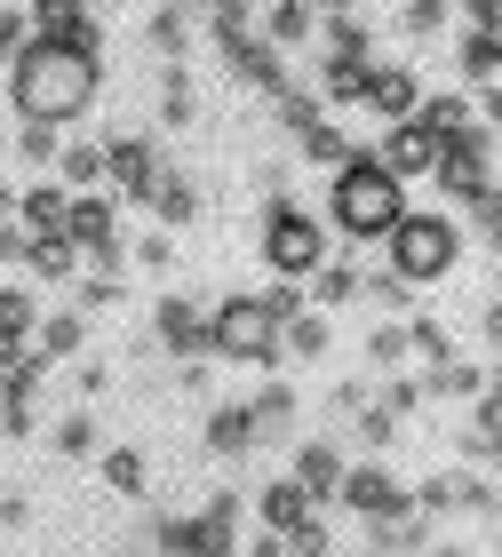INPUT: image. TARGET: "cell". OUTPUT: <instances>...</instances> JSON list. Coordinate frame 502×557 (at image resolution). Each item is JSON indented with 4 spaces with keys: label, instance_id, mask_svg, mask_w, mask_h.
<instances>
[{
    "label": "cell",
    "instance_id": "3957f363",
    "mask_svg": "<svg viewBox=\"0 0 502 557\" xmlns=\"http://www.w3.org/2000/svg\"><path fill=\"white\" fill-rule=\"evenodd\" d=\"M383 271L399 278V287H431V278H446V271H455V256H463V232H455V223H446V215H415L407 208V223H399V232L383 239Z\"/></svg>",
    "mask_w": 502,
    "mask_h": 557
},
{
    "label": "cell",
    "instance_id": "ab89813d",
    "mask_svg": "<svg viewBox=\"0 0 502 557\" xmlns=\"http://www.w3.org/2000/svg\"><path fill=\"white\" fill-rule=\"evenodd\" d=\"M88 446H96V414L72 407V414L57 422V454H88Z\"/></svg>",
    "mask_w": 502,
    "mask_h": 557
},
{
    "label": "cell",
    "instance_id": "44dd1931",
    "mask_svg": "<svg viewBox=\"0 0 502 557\" xmlns=\"http://www.w3.org/2000/svg\"><path fill=\"white\" fill-rule=\"evenodd\" d=\"M328 335H335V319H328V311L287 319V326H280V359H319V350H328Z\"/></svg>",
    "mask_w": 502,
    "mask_h": 557
},
{
    "label": "cell",
    "instance_id": "d590c367",
    "mask_svg": "<svg viewBox=\"0 0 502 557\" xmlns=\"http://www.w3.org/2000/svg\"><path fill=\"white\" fill-rule=\"evenodd\" d=\"M33 48V9H0V64H16Z\"/></svg>",
    "mask_w": 502,
    "mask_h": 557
},
{
    "label": "cell",
    "instance_id": "1f68e13d",
    "mask_svg": "<svg viewBox=\"0 0 502 557\" xmlns=\"http://www.w3.org/2000/svg\"><path fill=\"white\" fill-rule=\"evenodd\" d=\"M9 144H16V160H33V168H57V151H64V136L57 128H33V120H16Z\"/></svg>",
    "mask_w": 502,
    "mask_h": 557
},
{
    "label": "cell",
    "instance_id": "484cf974",
    "mask_svg": "<svg viewBox=\"0 0 502 557\" xmlns=\"http://www.w3.org/2000/svg\"><path fill=\"white\" fill-rule=\"evenodd\" d=\"M144 40H152V57H184V40H192V9H152L144 16Z\"/></svg>",
    "mask_w": 502,
    "mask_h": 557
},
{
    "label": "cell",
    "instance_id": "f546056e",
    "mask_svg": "<svg viewBox=\"0 0 502 557\" xmlns=\"http://www.w3.org/2000/svg\"><path fill=\"white\" fill-rule=\"evenodd\" d=\"M295 144H304V160H319V168H343V160H351V144H343V128H335L328 112H319V120H311V128L295 136Z\"/></svg>",
    "mask_w": 502,
    "mask_h": 557
},
{
    "label": "cell",
    "instance_id": "ee69618b",
    "mask_svg": "<svg viewBox=\"0 0 502 557\" xmlns=\"http://www.w3.org/2000/svg\"><path fill=\"white\" fill-rule=\"evenodd\" d=\"M391 430H399V422H391V414L367 398V414H359V438H367V446H391Z\"/></svg>",
    "mask_w": 502,
    "mask_h": 557
},
{
    "label": "cell",
    "instance_id": "d6986e66",
    "mask_svg": "<svg viewBox=\"0 0 502 557\" xmlns=\"http://www.w3.org/2000/svg\"><path fill=\"white\" fill-rule=\"evenodd\" d=\"M367 88H375V57L367 64H335L328 57V72H319V104H367Z\"/></svg>",
    "mask_w": 502,
    "mask_h": 557
},
{
    "label": "cell",
    "instance_id": "681fc988",
    "mask_svg": "<svg viewBox=\"0 0 502 557\" xmlns=\"http://www.w3.org/2000/svg\"><path fill=\"white\" fill-rule=\"evenodd\" d=\"M479 104H487V120H494V128H502V81H494V88H479Z\"/></svg>",
    "mask_w": 502,
    "mask_h": 557
},
{
    "label": "cell",
    "instance_id": "f6af8a7d",
    "mask_svg": "<svg viewBox=\"0 0 502 557\" xmlns=\"http://www.w3.org/2000/svg\"><path fill=\"white\" fill-rule=\"evenodd\" d=\"M136 263H144V271H168V263H175V247L152 232V239H136Z\"/></svg>",
    "mask_w": 502,
    "mask_h": 557
},
{
    "label": "cell",
    "instance_id": "83f0119b",
    "mask_svg": "<svg viewBox=\"0 0 502 557\" xmlns=\"http://www.w3.org/2000/svg\"><path fill=\"white\" fill-rule=\"evenodd\" d=\"M192 112H199V104H192V72L168 64V72H160V120H168V128H192Z\"/></svg>",
    "mask_w": 502,
    "mask_h": 557
},
{
    "label": "cell",
    "instance_id": "f5cc1de1",
    "mask_svg": "<svg viewBox=\"0 0 502 557\" xmlns=\"http://www.w3.org/2000/svg\"><path fill=\"white\" fill-rule=\"evenodd\" d=\"M431 557H463V549H431Z\"/></svg>",
    "mask_w": 502,
    "mask_h": 557
},
{
    "label": "cell",
    "instance_id": "b9f144b4",
    "mask_svg": "<svg viewBox=\"0 0 502 557\" xmlns=\"http://www.w3.org/2000/svg\"><path fill=\"white\" fill-rule=\"evenodd\" d=\"M375 407H383L391 422H407V414L423 407V383H383V398H375Z\"/></svg>",
    "mask_w": 502,
    "mask_h": 557
},
{
    "label": "cell",
    "instance_id": "8fae6325",
    "mask_svg": "<svg viewBox=\"0 0 502 557\" xmlns=\"http://www.w3.org/2000/svg\"><path fill=\"white\" fill-rule=\"evenodd\" d=\"M375 160H383V175H391V184H415V175H439V144H431V136H423L415 120H407V128H383Z\"/></svg>",
    "mask_w": 502,
    "mask_h": 557
},
{
    "label": "cell",
    "instance_id": "e0dca14e",
    "mask_svg": "<svg viewBox=\"0 0 502 557\" xmlns=\"http://www.w3.org/2000/svg\"><path fill=\"white\" fill-rule=\"evenodd\" d=\"M57 184H64L72 199L96 191V184H105V144H88V136H81V144H64V151H57Z\"/></svg>",
    "mask_w": 502,
    "mask_h": 557
},
{
    "label": "cell",
    "instance_id": "e575fe53",
    "mask_svg": "<svg viewBox=\"0 0 502 557\" xmlns=\"http://www.w3.org/2000/svg\"><path fill=\"white\" fill-rule=\"evenodd\" d=\"M463 72H470V81H487V88H494V72H502V48H494L487 33H463Z\"/></svg>",
    "mask_w": 502,
    "mask_h": 557
},
{
    "label": "cell",
    "instance_id": "ffe728a7",
    "mask_svg": "<svg viewBox=\"0 0 502 557\" xmlns=\"http://www.w3.org/2000/svg\"><path fill=\"white\" fill-rule=\"evenodd\" d=\"M81 311H57V319H40V335H33V359L40 367H57V359H72V350H81Z\"/></svg>",
    "mask_w": 502,
    "mask_h": 557
},
{
    "label": "cell",
    "instance_id": "f907efd6",
    "mask_svg": "<svg viewBox=\"0 0 502 557\" xmlns=\"http://www.w3.org/2000/svg\"><path fill=\"white\" fill-rule=\"evenodd\" d=\"M487 343L502 350V302H494V311H487Z\"/></svg>",
    "mask_w": 502,
    "mask_h": 557
},
{
    "label": "cell",
    "instance_id": "7dc6e473",
    "mask_svg": "<svg viewBox=\"0 0 502 557\" xmlns=\"http://www.w3.org/2000/svg\"><path fill=\"white\" fill-rule=\"evenodd\" d=\"M24 518H33V502H24V494H0V525H24Z\"/></svg>",
    "mask_w": 502,
    "mask_h": 557
},
{
    "label": "cell",
    "instance_id": "8d00e7d4",
    "mask_svg": "<svg viewBox=\"0 0 502 557\" xmlns=\"http://www.w3.org/2000/svg\"><path fill=\"white\" fill-rule=\"evenodd\" d=\"M407 350H415V359H431V367H446V326L439 319H407Z\"/></svg>",
    "mask_w": 502,
    "mask_h": 557
},
{
    "label": "cell",
    "instance_id": "6da1fadb",
    "mask_svg": "<svg viewBox=\"0 0 502 557\" xmlns=\"http://www.w3.org/2000/svg\"><path fill=\"white\" fill-rule=\"evenodd\" d=\"M96 96H105V57H72V48H48L33 40L24 57L9 64V112L33 120V128H72Z\"/></svg>",
    "mask_w": 502,
    "mask_h": 557
},
{
    "label": "cell",
    "instance_id": "c3c4849f",
    "mask_svg": "<svg viewBox=\"0 0 502 557\" xmlns=\"http://www.w3.org/2000/svg\"><path fill=\"white\" fill-rule=\"evenodd\" d=\"M247 557H287V542H280V534H256V549H247Z\"/></svg>",
    "mask_w": 502,
    "mask_h": 557
},
{
    "label": "cell",
    "instance_id": "30bf717a",
    "mask_svg": "<svg viewBox=\"0 0 502 557\" xmlns=\"http://www.w3.org/2000/svg\"><path fill=\"white\" fill-rule=\"evenodd\" d=\"M33 40L72 48V57H96V48H105V16L96 9H33Z\"/></svg>",
    "mask_w": 502,
    "mask_h": 557
},
{
    "label": "cell",
    "instance_id": "db71d44e",
    "mask_svg": "<svg viewBox=\"0 0 502 557\" xmlns=\"http://www.w3.org/2000/svg\"><path fill=\"white\" fill-rule=\"evenodd\" d=\"M494 398H502V367H494Z\"/></svg>",
    "mask_w": 502,
    "mask_h": 557
},
{
    "label": "cell",
    "instance_id": "74e56055",
    "mask_svg": "<svg viewBox=\"0 0 502 557\" xmlns=\"http://www.w3.org/2000/svg\"><path fill=\"white\" fill-rule=\"evenodd\" d=\"M455 510L494 518V525H502V494H494V478H470V486H455Z\"/></svg>",
    "mask_w": 502,
    "mask_h": 557
},
{
    "label": "cell",
    "instance_id": "9c48e42d",
    "mask_svg": "<svg viewBox=\"0 0 502 557\" xmlns=\"http://www.w3.org/2000/svg\"><path fill=\"white\" fill-rule=\"evenodd\" d=\"M64 239H72V256H105V247H120V208L105 191H81L64 208Z\"/></svg>",
    "mask_w": 502,
    "mask_h": 557
},
{
    "label": "cell",
    "instance_id": "ba28073f",
    "mask_svg": "<svg viewBox=\"0 0 502 557\" xmlns=\"http://www.w3.org/2000/svg\"><path fill=\"white\" fill-rule=\"evenodd\" d=\"M343 502L359 510L367 525H391V518H407L415 510V494L399 486V478L383 470V462H359V470H343Z\"/></svg>",
    "mask_w": 502,
    "mask_h": 557
},
{
    "label": "cell",
    "instance_id": "7402d4cb",
    "mask_svg": "<svg viewBox=\"0 0 502 557\" xmlns=\"http://www.w3.org/2000/svg\"><path fill=\"white\" fill-rule=\"evenodd\" d=\"M351 295H367V278L351 271V263H319L311 271V311H343Z\"/></svg>",
    "mask_w": 502,
    "mask_h": 557
},
{
    "label": "cell",
    "instance_id": "11a10c76",
    "mask_svg": "<svg viewBox=\"0 0 502 557\" xmlns=\"http://www.w3.org/2000/svg\"><path fill=\"white\" fill-rule=\"evenodd\" d=\"M0 151H9V128H0Z\"/></svg>",
    "mask_w": 502,
    "mask_h": 557
},
{
    "label": "cell",
    "instance_id": "4316f807",
    "mask_svg": "<svg viewBox=\"0 0 502 557\" xmlns=\"http://www.w3.org/2000/svg\"><path fill=\"white\" fill-rule=\"evenodd\" d=\"M319 33H328V57H335V64H367V40H375V33H367L359 16H335V9H328V16H319Z\"/></svg>",
    "mask_w": 502,
    "mask_h": 557
},
{
    "label": "cell",
    "instance_id": "7a4b0ae2",
    "mask_svg": "<svg viewBox=\"0 0 502 557\" xmlns=\"http://www.w3.org/2000/svg\"><path fill=\"white\" fill-rule=\"evenodd\" d=\"M328 215H335L343 239H391L399 223H407V184H391L383 160H375L367 144H351V160L328 184Z\"/></svg>",
    "mask_w": 502,
    "mask_h": 557
},
{
    "label": "cell",
    "instance_id": "9a60e30c",
    "mask_svg": "<svg viewBox=\"0 0 502 557\" xmlns=\"http://www.w3.org/2000/svg\"><path fill=\"white\" fill-rule=\"evenodd\" d=\"M64 208H72V191L64 184H33V191H16V232L24 239H64Z\"/></svg>",
    "mask_w": 502,
    "mask_h": 557
},
{
    "label": "cell",
    "instance_id": "2e32d148",
    "mask_svg": "<svg viewBox=\"0 0 502 557\" xmlns=\"http://www.w3.org/2000/svg\"><path fill=\"white\" fill-rule=\"evenodd\" d=\"M256 518H264V534H295V525H304V518H319L311 510V502H304V486H295V478H271V486L256 494Z\"/></svg>",
    "mask_w": 502,
    "mask_h": 557
},
{
    "label": "cell",
    "instance_id": "cb8c5ba5",
    "mask_svg": "<svg viewBox=\"0 0 502 557\" xmlns=\"http://www.w3.org/2000/svg\"><path fill=\"white\" fill-rule=\"evenodd\" d=\"M247 446H256V422H247V407H216V414H208V454H232V462H240Z\"/></svg>",
    "mask_w": 502,
    "mask_h": 557
},
{
    "label": "cell",
    "instance_id": "d6a6232c",
    "mask_svg": "<svg viewBox=\"0 0 502 557\" xmlns=\"http://www.w3.org/2000/svg\"><path fill=\"white\" fill-rule=\"evenodd\" d=\"M105 486L128 494V502L144 494V446H112V454H105Z\"/></svg>",
    "mask_w": 502,
    "mask_h": 557
},
{
    "label": "cell",
    "instance_id": "5bb4252c",
    "mask_svg": "<svg viewBox=\"0 0 502 557\" xmlns=\"http://www.w3.org/2000/svg\"><path fill=\"white\" fill-rule=\"evenodd\" d=\"M295 486H304V502H311V510L343 494V454H335V438H311L304 454H295Z\"/></svg>",
    "mask_w": 502,
    "mask_h": 557
},
{
    "label": "cell",
    "instance_id": "9f6ffc18",
    "mask_svg": "<svg viewBox=\"0 0 502 557\" xmlns=\"http://www.w3.org/2000/svg\"><path fill=\"white\" fill-rule=\"evenodd\" d=\"M0 557H9V549H0Z\"/></svg>",
    "mask_w": 502,
    "mask_h": 557
},
{
    "label": "cell",
    "instance_id": "f1b7e54d",
    "mask_svg": "<svg viewBox=\"0 0 502 557\" xmlns=\"http://www.w3.org/2000/svg\"><path fill=\"white\" fill-rule=\"evenodd\" d=\"M144 208H152L160 223H192V208H199V191L184 184V175H160V184H152V199H144Z\"/></svg>",
    "mask_w": 502,
    "mask_h": 557
},
{
    "label": "cell",
    "instance_id": "277c9868",
    "mask_svg": "<svg viewBox=\"0 0 502 557\" xmlns=\"http://www.w3.org/2000/svg\"><path fill=\"white\" fill-rule=\"evenodd\" d=\"M208 350L240 367H271L280 359V319L264 311V295H223L208 311Z\"/></svg>",
    "mask_w": 502,
    "mask_h": 557
},
{
    "label": "cell",
    "instance_id": "603a6c76",
    "mask_svg": "<svg viewBox=\"0 0 502 557\" xmlns=\"http://www.w3.org/2000/svg\"><path fill=\"white\" fill-rule=\"evenodd\" d=\"M247 422H256V446H264V438H280V430L295 422V391H287V383L256 391V398H247Z\"/></svg>",
    "mask_w": 502,
    "mask_h": 557
},
{
    "label": "cell",
    "instance_id": "ac0fdd59",
    "mask_svg": "<svg viewBox=\"0 0 502 557\" xmlns=\"http://www.w3.org/2000/svg\"><path fill=\"white\" fill-rule=\"evenodd\" d=\"M33 335H40L33 287H0V343H9V350H33Z\"/></svg>",
    "mask_w": 502,
    "mask_h": 557
},
{
    "label": "cell",
    "instance_id": "7bdbcfd3",
    "mask_svg": "<svg viewBox=\"0 0 502 557\" xmlns=\"http://www.w3.org/2000/svg\"><path fill=\"white\" fill-rule=\"evenodd\" d=\"M446 16H455V9H439V0H415V9H399V24H407V33H439Z\"/></svg>",
    "mask_w": 502,
    "mask_h": 557
},
{
    "label": "cell",
    "instance_id": "52a82bcc",
    "mask_svg": "<svg viewBox=\"0 0 502 557\" xmlns=\"http://www.w3.org/2000/svg\"><path fill=\"white\" fill-rule=\"evenodd\" d=\"M105 175H112V191L120 199H152V184H160V136L152 128H120L112 144H105Z\"/></svg>",
    "mask_w": 502,
    "mask_h": 557
},
{
    "label": "cell",
    "instance_id": "d4e9b609",
    "mask_svg": "<svg viewBox=\"0 0 502 557\" xmlns=\"http://www.w3.org/2000/svg\"><path fill=\"white\" fill-rule=\"evenodd\" d=\"M423 398H487V374L463 367V359H446V367L423 374Z\"/></svg>",
    "mask_w": 502,
    "mask_h": 557
},
{
    "label": "cell",
    "instance_id": "816d5d0a",
    "mask_svg": "<svg viewBox=\"0 0 502 557\" xmlns=\"http://www.w3.org/2000/svg\"><path fill=\"white\" fill-rule=\"evenodd\" d=\"M0 215H16V191H9V184H0Z\"/></svg>",
    "mask_w": 502,
    "mask_h": 557
},
{
    "label": "cell",
    "instance_id": "836d02e7",
    "mask_svg": "<svg viewBox=\"0 0 502 557\" xmlns=\"http://www.w3.org/2000/svg\"><path fill=\"white\" fill-rule=\"evenodd\" d=\"M256 24H264V48H287V40H304L311 33V9H256Z\"/></svg>",
    "mask_w": 502,
    "mask_h": 557
},
{
    "label": "cell",
    "instance_id": "60d3db41",
    "mask_svg": "<svg viewBox=\"0 0 502 557\" xmlns=\"http://www.w3.org/2000/svg\"><path fill=\"white\" fill-rule=\"evenodd\" d=\"M335 542H328V518H304V525H295V534H287V557H328Z\"/></svg>",
    "mask_w": 502,
    "mask_h": 557
},
{
    "label": "cell",
    "instance_id": "4fadbf2b",
    "mask_svg": "<svg viewBox=\"0 0 502 557\" xmlns=\"http://www.w3.org/2000/svg\"><path fill=\"white\" fill-rule=\"evenodd\" d=\"M152 335H160V350H175V359H199V350H208V319H199L184 295H168L152 311Z\"/></svg>",
    "mask_w": 502,
    "mask_h": 557
},
{
    "label": "cell",
    "instance_id": "4dcf8cb0",
    "mask_svg": "<svg viewBox=\"0 0 502 557\" xmlns=\"http://www.w3.org/2000/svg\"><path fill=\"white\" fill-rule=\"evenodd\" d=\"M24 271H40V278H72V271H81V256H72V239H24Z\"/></svg>",
    "mask_w": 502,
    "mask_h": 557
},
{
    "label": "cell",
    "instance_id": "f35d334b",
    "mask_svg": "<svg viewBox=\"0 0 502 557\" xmlns=\"http://www.w3.org/2000/svg\"><path fill=\"white\" fill-rule=\"evenodd\" d=\"M407 359V326H375L367 335V367H399Z\"/></svg>",
    "mask_w": 502,
    "mask_h": 557
},
{
    "label": "cell",
    "instance_id": "5b68a950",
    "mask_svg": "<svg viewBox=\"0 0 502 557\" xmlns=\"http://www.w3.org/2000/svg\"><path fill=\"white\" fill-rule=\"evenodd\" d=\"M152 542H160V557H232V542H240V494L223 486L208 510H192V518H160V525H152Z\"/></svg>",
    "mask_w": 502,
    "mask_h": 557
},
{
    "label": "cell",
    "instance_id": "7c38bea8",
    "mask_svg": "<svg viewBox=\"0 0 502 557\" xmlns=\"http://www.w3.org/2000/svg\"><path fill=\"white\" fill-rule=\"evenodd\" d=\"M367 104L391 120V128H407V120L423 112V81H415V64H375V88H367Z\"/></svg>",
    "mask_w": 502,
    "mask_h": 557
},
{
    "label": "cell",
    "instance_id": "bcb514c9",
    "mask_svg": "<svg viewBox=\"0 0 502 557\" xmlns=\"http://www.w3.org/2000/svg\"><path fill=\"white\" fill-rule=\"evenodd\" d=\"M0 263L24 271V232H16V223H0Z\"/></svg>",
    "mask_w": 502,
    "mask_h": 557
},
{
    "label": "cell",
    "instance_id": "8992f818",
    "mask_svg": "<svg viewBox=\"0 0 502 557\" xmlns=\"http://www.w3.org/2000/svg\"><path fill=\"white\" fill-rule=\"evenodd\" d=\"M264 263L280 271V278H311L319 263H328V223H319L311 208H271L264 215Z\"/></svg>",
    "mask_w": 502,
    "mask_h": 557
}]
</instances>
